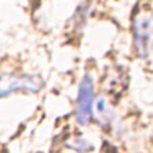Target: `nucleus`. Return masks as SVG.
<instances>
[{
  "mask_svg": "<svg viewBox=\"0 0 153 153\" xmlns=\"http://www.w3.org/2000/svg\"><path fill=\"white\" fill-rule=\"evenodd\" d=\"M43 88V79L36 74L0 73V97L10 93H36Z\"/></svg>",
  "mask_w": 153,
  "mask_h": 153,
  "instance_id": "obj_1",
  "label": "nucleus"
},
{
  "mask_svg": "<svg viewBox=\"0 0 153 153\" xmlns=\"http://www.w3.org/2000/svg\"><path fill=\"white\" fill-rule=\"evenodd\" d=\"M134 42L138 56L146 59L153 45V17L150 14H141L134 18L132 22Z\"/></svg>",
  "mask_w": 153,
  "mask_h": 153,
  "instance_id": "obj_2",
  "label": "nucleus"
},
{
  "mask_svg": "<svg viewBox=\"0 0 153 153\" xmlns=\"http://www.w3.org/2000/svg\"><path fill=\"white\" fill-rule=\"evenodd\" d=\"M93 103H95V89L93 79L91 75H85L81 81L78 99H76L75 118L81 125H88L93 116Z\"/></svg>",
  "mask_w": 153,
  "mask_h": 153,
  "instance_id": "obj_3",
  "label": "nucleus"
},
{
  "mask_svg": "<svg viewBox=\"0 0 153 153\" xmlns=\"http://www.w3.org/2000/svg\"><path fill=\"white\" fill-rule=\"evenodd\" d=\"M65 146L70 148V149L75 150V152H79V153H86L93 149L92 143L88 142L86 139H84V138H73L71 141H68L65 143Z\"/></svg>",
  "mask_w": 153,
  "mask_h": 153,
  "instance_id": "obj_4",
  "label": "nucleus"
},
{
  "mask_svg": "<svg viewBox=\"0 0 153 153\" xmlns=\"http://www.w3.org/2000/svg\"><path fill=\"white\" fill-rule=\"evenodd\" d=\"M96 110H97V116H99V118H100L102 121H105V123H110V121H111V118H113V111L110 110L106 99H103V97L97 99Z\"/></svg>",
  "mask_w": 153,
  "mask_h": 153,
  "instance_id": "obj_5",
  "label": "nucleus"
}]
</instances>
